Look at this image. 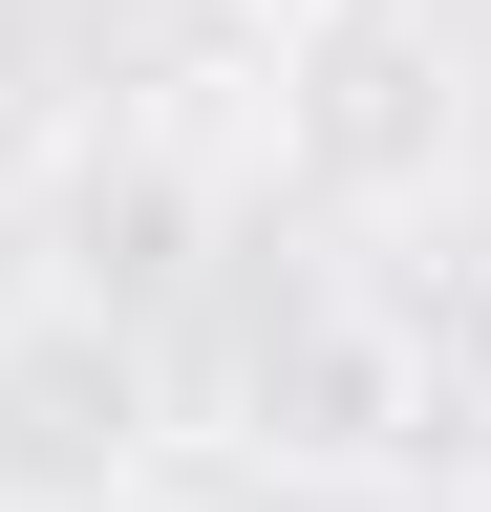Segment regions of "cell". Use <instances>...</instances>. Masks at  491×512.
<instances>
[{
  "instance_id": "6da1fadb",
  "label": "cell",
  "mask_w": 491,
  "mask_h": 512,
  "mask_svg": "<svg viewBox=\"0 0 491 512\" xmlns=\"http://www.w3.org/2000/svg\"><path fill=\"white\" fill-rule=\"evenodd\" d=\"M193 427L171 406V342L86 278H22L0 299V512H129V470Z\"/></svg>"
},
{
  "instance_id": "7a4b0ae2",
  "label": "cell",
  "mask_w": 491,
  "mask_h": 512,
  "mask_svg": "<svg viewBox=\"0 0 491 512\" xmlns=\"http://www.w3.org/2000/svg\"><path fill=\"white\" fill-rule=\"evenodd\" d=\"M406 427H427V342H406V299L321 278V299L257 320V427H235V448H278V470H363V448H406Z\"/></svg>"
},
{
  "instance_id": "3957f363",
  "label": "cell",
  "mask_w": 491,
  "mask_h": 512,
  "mask_svg": "<svg viewBox=\"0 0 491 512\" xmlns=\"http://www.w3.org/2000/svg\"><path fill=\"white\" fill-rule=\"evenodd\" d=\"M214 22H257V43H299V22H342V0H214Z\"/></svg>"
}]
</instances>
